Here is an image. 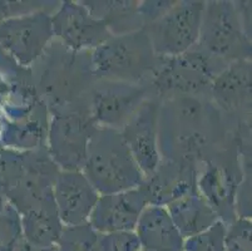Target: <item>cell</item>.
<instances>
[{
  "mask_svg": "<svg viewBox=\"0 0 252 251\" xmlns=\"http://www.w3.org/2000/svg\"><path fill=\"white\" fill-rule=\"evenodd\" d=\"M223 124L214 105L196 96L168 98L158 112V151L166 161L194 166L219 148Z\"/></svg>",
  "mask_w": 252,
  "mask_h": 251,
  "instance_id": "obj_1",
  "label": "cell"
},
{
  "mask_svg": "<svg viewBox=\"0 0 252 251\" xmlns=\"http://www.w3.org/2000/svg\"><path fill=\"white\" fill-rule=\"evenodd\" d=\"M83 171L102 195L133 190L144 179L122 133L105 127H97L89 138Z\"/></svg>",
  "mask_w": 252,
  "mask_h": 251,
  "instance_id": "obj_2",
  "label": "cell"
},
{
  "mask_svg": "<svg viewBox=\"0 0 252 251\" xmlns=\"http://www.w3.org/2000/svg\"><path fill=\"white\" fill-rule=\"evenodd\" d=\"M158 57L143 29L113 36L92 54L93 73L111 82L137 84L155 73Z\"/></svg>",
  "mask_w": 252,
  "mask_h": 251,
  "instance_id": "obj_3",
  "label": "cell"
},
{
  "mask_svg": "<svg viewBox=\"0 0 252 251\" xmlns=\"http://www.w3.org/2000/svg\"><path fill=\"white\" fill-rule=\"evenodd\" d=\"M86 55L81 50L65 49L63 44L57 52L53 50L47 55V64L38 77V86L57 112L77 108L83 92L94 87L92 57Z\"/></svg>",
  "mask_w": 252,
  "mask_h": 251,
  "instance_id": "obj_4",
  "label": "cell"
},
{
  "mask_svg": "<svg viewBox=\"0 0 252 251\" xmlns=\"http://www.w3.org/2000/svg\"><path fill=\"white\" fill-rule=\"evenodd\" d=\"M219 59L198 48L177 57H158L153 78L155 88L168 98L180 96H196L211 88L216 75ZM167 98V100H168Z\"/></svg>",
  "mask_w": 252,
  "mask_h": 251,
  "instance_id": "obj_5",
  "label": "cell"
},
{
  "mask_svg": "<svg viewBox=\"0 0 252 251\" xmlns=\"http://www.w3.org/2000/svg\"><path fill=\"white\" fill-rule=\"evenodd\" d=\"M205 3L186 1L173 5L144 27L157 57H177L189 52L200 38Z\"/></svg>",
  "mask_w": 252,
  "mask_h": 251,
  "instance_id": "obj_6",
  "label": "cell"
},
{
  "mask_svg": "<svg viewBox=\"0 0 252 251\" xmlns=\"http://www.w3.org/2000/svg\"><path fill=\"white\" fill-rule=\"evenodd\" d=\"M240 14L232 3L214 1L205 5L200 31V48L214 58L236 59L251 53L246 36L242 33Z\"/></svg>",
  "mask_w": 252,
  "mask_h": 251,
  "instance_id": "obj_7",
  "label": "cell"
},
{
  "mask_svg": "<svg viewBox=\"0 0 252 251\" xmlns=\"http://www.w3.org/2000/svg\"><path fill=\"white\" fill-rule=\"evenodd\" d=\"M88 109L57 112L49 130L52 160L64 171L83 169L89 138L97 130Z\"/></svg>",
  "mask_w": 252,
  "mask_h": 251,
  "instance_id": "obj_8",
  "label": "cell"
},
{
  "mask_svg": "<svg viewBox=\"0 0 252 251\" xmlns=\"http://www.w3.org/2000/svg\"><path fill=\"white\" fill-rule=\"evenodd\" d=\"M147 100V88L139 84L103 80L93 87L91 116L100 127L122 130Z\"/></svg>",
  "mask_w": 252,
  "mask_h": 251,
  "instance_id": "obj_9",
  "label": "cell"
},
{
  "mask_svg": "<svg viewBox=\"0 0 252 251\" xmlns=\"http://www.w3.org/2000/svg\"><path fill=\"white\" fill-rule=\"evenodd\" d=\"M206 158L207 167L197 185L216 215H221L224 221L232 224L233 199L236 187L240 185L237 155L231 147L221 148L220 146Z\"/></svg>",
  "mask_w": 252,
  "mask_h": 251,
  "instance_id": "obj_10",
  "label": "cell"
},
{
  "mask_svg": "<svg viewBox=\"0 0 252 251\" xmlns=\"http://www.w3.org/2000/svg\"><path fill=\"white\" fill-rule=\"evenodd\" d=\"M159 107L157 100L147 98L121 132L144 179L151 176L161 162L158 151Z\"/></svg>",
  "mask_w": 252,
  "mask_h": 251,
  "instance_id": "obj_11",
  "label": "cell"
},
{
  "mask_svg": "<svg viewBox=\"0 0 252 251\" xmlns=\"http://www.w3.org/2000/svg\"><path fill=\"white\" fill-rule=\"evenodd\" d=\"M148 202L141 187L111 195H102L88 218L98 234L134 231L138 218Z\"/></svg>",
  "mask_w": 252,
  "mask_h": 251,
  "instance_id": "obj_12",
  "label": "cell"
},
{
  "mask_svg": "<svg viewBox=\"0 0 252 251\" xmlns=\"http://www.w3.org/2000/svg\"><path fill=\"white\" fill-rule=\"evenodd\" d=\"M53 33L73 50L98 48L111 39L112 34L102 20L93 18L83 5L64 3L52 18Z\"/></svg>",
  "mask_w": 252,
  "mask_h": 251,
  "instance_id": "obj_13",
  "label": "cell"
},
{
  "mask_svg": "<svg viewBox=\"0 0 252 251\" xmlns=\"http://www.w3.org/2000/svg\"><path fill=\"white\" fill-rule=\"evenodd\" d=\"M53 197L63 226L88 222L99 195L79 171L59 172L53 186Z\"/></svg>",
  "mask_w": 252,
  "mask_h": 251,
  "instance_id": "obj_14",
  "label": "cell"
},
{
  "mask_svg": "<svg viewBox=\"0 0 252 251\" xmlns=\"http://www.w3.org/2000/svg\"><path fill=\"white\" fill-rule=\"evenodd\" d=\"M196 166L164 161L139 186L151 205L163 206L196 191Z\"/></svg>",
  "mask_w": 252,
  "mask_h": 251,
  "instance_id": "obj_15",
  "label": "cell"
},
{
  "mask_svg": "<svg viewBox=\"0 0 252 251\" xmlns=\"http://www.w3.org/2000/svg\"><path fill=\"white\" fill-rule=\"evenodd\" d=\"M134 230L143 251H183L185 239L167 207L157 205L144 207Z\"/></svg>",
  "mask_w": 252,
  "mask_h": 251,
  "instance_id": "obj_16",
  "label": "cell"
},
{
  "mask_svg": "<svg viewBox=\"0 0 252 251\" xmlns=\"http://www.w3.org/2000/svg\"><path fill=\"white\" fill-rule=\"evenodd\" d=\"M167 206L169 216L185 240L201 234L219 221L214 209L197 190Z\"/></svg>",
  "mask_w": 252,
  "mask_h": 251,
  "instance_id": "obj_17",
  "label": "cell"
},
{
  "mask_svg": "<svg viewBox=\"0 0 252 251\" xmlns=\"http://www.w3.org/2000/svg\"><path fill=\"white\" fill-rule=\"evenodd\" d=\"M212 92L217 103L230 112L249 108L251 102V66L236 61L212 83Z\"/></svg>",
  "mask_w": 252,
  "mask_h": 251,
  "instance_id": "obj_18",
  "label": "cell"
},
{
  "mask_svg": "<svg viewBox=\"0 0 252 251\" xmlns=\"http://www.w3.org/2000/svg\"><path fill=\"white\" fill-rule=\"evenodd\" d=\"M63 227L52 193L27 211L23 221L24 240L38 248H54Z\"/></svg>",
  "mask_w": 252,
  "mask_h": 251,
  "instance_id": "obj_19",
  "label": "cell"
},
{
  "mask_svg": "<svg viewBox=\"0 0 252 251\" xmlns=\"http://www.w3.org/2000/svg\"><path fill=\"white\" fill-rule=\"evenodd\" d=\"M83 4L92 17L104 23L112 36H123L144 28L139 5L133 1H86Z\"/></svg>",
  "mask_w": 252,
  "mask_h": 251,
  "instance_id": "obj_20",
  "label": "cell"
},
{
  "mask_svg": "<svg viewBox=\"0 0 252 251\" xmlns=\"http://www.w3.org/2000/svg\"><path fill=\"white\" fill-rule=\"evenodd\" d=\"M99 234L84 222L75 226H64L57 243L58 251H98Z\"/></svg>",
  "mask_w": 252,
  "mask_h": 251,
  "instance_id": "obj_21",
  "label": "cell"
},
{
  "mask_svg": "<svg viewBox=\"0 0 252 251\" xmlns=\"http://www.w3.org/2000/svg\"><path fill=\"white\" fill-rule=\"evenodd\" d=\"M224 235L226 226L223 221H217L201 234L186 239L183 251H226Z\"/></svg>",
  "mask_w": 252,
  "mask_h": 251,
  "instance_id": "obj_22",
  "label": "cell"
},
{
  "mask_svg": "<svg viewBox=\"0 0 252 251\" xmlns=\"http://www.w3.org/2000/svg\"><path fill=\"white\" fill-rule=\"evenodd\" d=\"M98 251H142L134 231H114L99 234Z\"/></svg>",
  "mask_w": 252,
  "mask_h": 251,
  "instance_id": "obj_23",
  "label": "cell"
},
{
  "mask_svg": "<svg viewBox=\"0 0 252 251\" xmlns=\"http://www.w3.org/2000/svg\"><path fill=\"white\" fill-rule=\"evenodd\" d=\"M226 251H251V224L247 220L233 221L224 235Z\"/></svg>",
  "mask_w": 252,
  "mask_h": 251,
  "instance_id": "obj_24",
  "label": "cell"
},
{
  "mask_svg": "<svg viewBox=\"0 0 252 251\" xmlns=\"http://www.w3.org/2000/svg\"><path fill=\"white\" fill-rule=\"evenodd\" d=\"M13 251H58V249H57V246H54V248H38V246L29 244L28 241L23 240L22 243H18V245L15 246Z\"/></svg>",
  "mask_w": 252,
  "mask_h": 251,
  "instance_id": "obj_25",
  "label": "cell"
},
{
  "mask_svg": "<svg viewBox=\"0 0 252 251\" xmlns=\"http://www.w3.org/2000/svg\"><path fill=\"white\" fill-rule=\"evenodd\" d=\"M142 251H143V250H142Z\"/></svg>",
  "mask_w": 252,
  "mask_h": 251,
  "instance_id": "obj_26",
  "label": "cell"
}]
</instances>
